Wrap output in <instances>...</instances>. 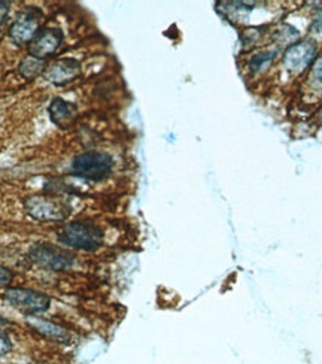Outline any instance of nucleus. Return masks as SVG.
<instances>
[{"instance_id": "nucleus-8", "label": "nucleus", "mask_w": 322, "mask_h": 364, "mask_svg": "<svg viewBox=\"0 0 322 364\" xmlns=\"http://www.w3.org/2000/svg\"><path fill=\"white\" fill-rule=\"evenodd\" d=\"M81 63L76 59L72 57H64L52 62L48 64L44 71V78L54 84V86L62 87L66 86L69 82H74L81 76Z\"/></svg>"}, {"instance_id": "nucleus-17", "label": "nucleus", "mask_w": 322, "mask_h": 364, "mask_svg": "<svg viewBox=\"0 0 322 364\" xmlns=\"http://www.w3.org/2000/svg\"><path fill=\"white\" fill-rule=\"evenodd\" d=\"M8 13H9V4L2 2V0H0V24L6 21Z\"/></svg>"}, {"instance_id": "nucleus-18", "label": "nucleus", "mask_w": 322, "mask_h": 364, "mask_svg": "<svg viewBox=\"0 0 322 364\" xmlns=\"http://www.w3.org/2000/svg\"><path fill=\"white\" fill-rule=\"evenodd\" d=\"M5 324H8V319H5V318L0 317V326H5Z\"/></svg>"}, {"instance_id": "nucleus-13", "label": "nucleus", "mask_w": 322, "mask_h": 364, "mask_svg": "<svg viewBox=\"0 0 322 364\" xmlns=\"http://www.w3.org/2000/svg\"><path fill=\"white\" fill-rule=\"evenodd\" d=\"M275 54L276 52L270 51V50H264L261 52H257L249 62V69L252 72L264 71V69H268L269 64H272V62L275 60Z\"/></svg>"}, {"instance_id": "nucleus-4", "label": "nucleus", "mask_w": 322, "mask_h": 364, "mask_svg": "<svg viewBox=\"0 0 322 364\" xmlns=\"http://www.w3.org/2000/svg\"><path fill=\"white\" fill-rule=\"evenodd\" d=\"M29 257L35 264L40 266L42 269L54 272L69 271L75 261L74 256L69 251L50 244H38L32 246Z\"/></svg>"}, {"instance_id": "nucleus-1", "label": "nucleus", "mask_w": 322, "mask_h": 364, "mask_svg": "<svg viewBox=\"0 0 322 364\" xmlns=\"http://www.w3.org/2000/svg\"><path fill=\"white\" fill-rule=\"evenodd\" d=\"M57 239L64 246L91 253L103 245L105 232L93 221H72L64 224Z\"/></svg>"}, {"instance_id": "nucleus-15", "label": "nucleus", "mask_w": 322, "mask_h": 364, "mask_svg": "<svg viewBox=\"0 0 322 364\" xmlns=\"http://www.w3.org/2000/svg\"><path fill=\"white\" fill-rule=\"evenodd\" d=\"M12 349V342L9 339V336L0 330V357H5L6 354L11 353Z\"/></svg>"}, {"instance_id": "nucleus-16", "label": "nucleus", "mask_w": 322, "mask_h": 364, "mask_svg": "<svg viewBox=\"0 0 322 364\" xmlns=\"http://www.w3.org/2000/svg\"><path fill=\"white\" fill-rule=\"evenodd\" d=\"M12 279H13V273L8 268H5V266H0V287L11 284Z\"/></svg>"}, {"instance_id": "nucleus-9", "label": "nucleus", "mask_w": 322, "mask_h": 364, "mask_svg": "<svg viewBox=\"0 0 322 364\" xmlns=\"http://www.w3.org/2000/svg\"><path fill=\"white\" fill-rule=\"evenodd\" d=\"M315 45L311 42L292 45L285 54V66L289 72H300L315 57Z\"/></svg>"}, {"instance_id": "nucleus-14", "label": "nucleus", "mask_w": 322, "mask_h": 364, "mask_svg": "<svg viewBox=\"0 0 322 364\" xmlns=\"http://www.w3.org/2000/svg\"><path fill=\"white\" fill-rule=\"evenodd\" d=\"M311 82L316 89H322V55L314 64V69L311 72Z\"/></svg>"}, {"instance_id": "nucleus-7", "label": "nucleus", "mask_w": 322, "mask_h": 364, "mask_svg": "<svg viewBox=\"0 0 322 364\" xmlns=\"http://www.w3.org/2000/svg\"><path fill=\"white\" fill-rule=\"evenodd\" d=\"M63 39V32L57 29V27H47V29L40 30L29 44V55L38 60L45 62V59L51 57V55L60 50Z\"/></svg>"}, {"instance_id": "nucleus-2", "label": "nucleus", "mask_w": 322, "mask_h": 364, "mask_svg": "<svg viewBox=\"0 0 322 364\" xmlns=\"http://www.w3.org/2000/svg\"><path fill=\"white\" fill-rule=\"evenodd\" d=\"M114 166H115V161L108 152L87 151L79 154V156L74 159L71 172L72 175L81 179L99 182L106 179L112 174Z\"/></svg>"}, {"instance_id": "nucleus-10", "label": "nucleus", "mask_w": 322, "mask_h": 364, "mask_svg": "<svg viewBox=\"0 0 322 364\" xmlns=\"http://www.w3.org/2000/svg\"><path fill=\"white\" fill-rule=\"evenodd\" d=\"M51 121L60 129L71 127L76 118V105L67 102L62 97H54L48 106Z\"/></svg>"}, {"instance_id": "nucleus-5", "label": "nucleus", "mask_w": 322, "mask_h": 364, "mask_svg": "<svg viewBox=\"0 0 322 364\" xmlns=\"http://www.w3.org/2000/svg\"><path fill=\"white\" fill-rule=\"evenodd\" d=\"M42 11L39 8H27L13 20L9 27V38L17 45H29L40 32Z\"/></svg>"}, {"instance_id": "nucleus-12", "label": "nucleus", "mask_w": 322, "mask_h": 364, "mask_svg": "<svg viewBox=\"0 0 322 364\" xmlns=\"http://www.w3.org/2000/svg\"><path fill=\"white\" fill-rule=\"evenodd\" d=\"M20 74L25 78V79H33L36 78L38 75L44 74L45 71V64L42 60H38L35 57H25L21 63H20V67H18Z\"/></svg>"}, {"instance_id": "nucleus-11", "label": "nucleus", "mask_w": 322, "mask_h": 364, "mask_svg": "<svg viewBox=\"0 0 322 364\" xmlns=\"http://www.w3.org/2000/svg\"><path fill=\"white\" fill-rule=\"evenodd\" d=\"M27 323H29V326L35 331H38L42 336H45V338H48V339L63 342V343H67L69 341H71V334H69V331H66L63 327L57 326L55 323H51V321H48V319H42L38 317H29L27 318Z\"/></svg>"}, {"instance_id": "nucleus-3", "label": "nucleus", "mask_w": 322, "mask_h": 364, "mask_svg": "<svg viewBox=\"0 0 322 364\" xmlns=\"http://www.w3.org/2000/svg\"><path fill=\"white\" fill-rule=\"evenodd\" d=\"M4 299L27 317L45 312L51 305V299L47 294L29 288H8L4 292Z\"/></svg>"}, {"instance_id": "nucleus-6", "label": "nucleus", "mask_w": 322, "mask_h": 364, "mask_svg": "<svg viewBox=\"0 0 322 364\" xmlns=\"http://www.w3.org/2000/svg\"><path fill=\"white\" fill-rule=\"evenodd\" d=\"M24 207L38 221H63L71 212L66 205L45 195H30L24 200Z\"/></svg>"}]
</instances>
